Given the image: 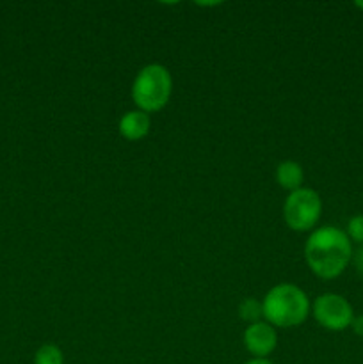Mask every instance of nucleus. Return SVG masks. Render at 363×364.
Here are the masks:
<instances>
[{"mask_svg":"<svg viewBox=\"0 0 363 364\" xmlns=\"http://www.w3.org/2000/svg\"><path fill=\"white\" fill-rule=\"evenodd\" d=\"M354 6L358 7V9H362V11H363V0H356V2H354Z\"/></svg>","mask_w":363,"mask_h":364,"instance_id":"2eb2a0df","label":"nucleus"},{"mask_svg":"<svg viewBox=\"0 0 363 364\" xmlns=\"http://www.w3.org/2000/svg\"><path fill=\"white\" fill-rule=\"evenodd\" d=\"M313 318L320 327L333 333L349 329L354 320V309L345 297L338 294H322L312 304Z\"/></svg>","mask_w":363,"mask_h":364,"instance_id":"39448f33","label":"nucleus"},{"mask_svg":"<svg viewBox=\"0 0 363 364\" xmlns=\"http://www.w3.org/2000/svg\"><path fill=\"white\" fill-rule=\"evenodd\" d=\"M238 316H241L244 322H248L249 326L256 322H262V320H260L263 318L262 302L256 301V299H244V301L238 304Z\"/></svg>","mask_w":363,"mask_h":364,"instance_id":"1a4fd4ad","label":"nucleus"},{"mask_svg":"<svg viewBox=\"0 0 363 364\" xmlns=\"http://www.w3.org/2000/svg\"><path fill=\"white\" fill-rule=\"evenodd\" d=\"M120 135L127 141H141L146 135L149 134V128H152V117L149 114L142 112V110L135 109L130 112L123 114V117L120 119Z\"/></svg>","mask_w":363,"mask_h":364,"instance_id":"0eeeda50","label":"nucleus"},{"mask_svg":"<svg viewBox=\"0 0 363 364\" xmlns=\"http://www.w3.org/2000/svg\"><path fill=\"white\" fill-rule=\"evenodd\" d=\"M263 318L273 327L290 329L306 322L310 315V299L292 283H281L270 288L262 301Z\"/></svg>","mask_w":363,"mask_h":364,"instance_id":"f03ea898","label":"nucleus"},{"mask_svg":"<svg viewBox=\"0 0 363 364\" xmlns=\"http://www.w3.org/2000/svg\"><path fill=\"white\" fill-rule=\"evenodd\" d=\"M173 92V78L162 64H148L142 68L132 84V100L135 107L146 114L162 110L169 103Z\"/></svg>","mask_w":363,"mask_h":364,"instance_id":"7ed1b4c3","label":"nucleus"},{"mask_svg":"<svg viewBox=\"0 0 363 364\" xmlns=\"http://www.w3.org/2000/svg\"><path fill=\"white\" fill-rule=\"evenodd\" d=\"M322 213V199L312 188H298L285 199L283 219L292 231L305 233L317 226Z\"/></svg>","mask_w":363,"mask_h":364,"instance_id":"20e7f679","label":"nucleus"},{"mask_svg":"<svg viewBox=\"0 0 363 364\" xmlns=\"http://www.w3.org/2000/svg\"><path fill=\"white\" fill-rule=\"evenodd\" d=\"M244 345L253 358H267L278 345V334L270 323L256 322L244 331Z\"/></svg>","mask_w":363,"mask_h":364,"instance_id":"423d86ee","label":"nucleus"},{"mask_svg":"<svg viewBox=\"0 0 363 364\" xmlns=\"http://www.w3.org/2000/svg\"><path fill=\"white\" fill-rule=\"evenodd\" d=\"M352 242L345 231L322 226L310 233L305 244V262L320 279H337L352 262Z\"/></svg>","mask_w":363,"mask_h":364,"instance_id":"f257e3e1","label":"nucleus"},{"mask_svg":"<svg viewBox=\"0 0 363 364\" xmlns=\"http://www.w3.org/2000/svg\"><path fill=\"white\" fill-rule=\"evenodd\" d=\"M352 263H354L356 272L363 277V245H359V247L352 252Z\"/></svg>","mask_w":363,"mask_h":364,"instance_id":"f8f14e48","label":"nucleus"},{"mask_svg":"<svg viewBox=\"0 0 363 364\" xmlns=\"http://www.w3.org/2000/svg\"><path fill=\"white\" fill-rule=\"evenodd\" d=\"M276 181L281 188L288 192L301 188L302 181H305V171H302L301 164L294 162V160H285V162L278 164Z\"/></svg>","mask_w":363,"mask_h":364,"instance_id":"6e6552de","label":"nucleus"},{"mask_svg":"<svg viewBox=\"0 0 363 364\" xmlns=\"http://www.w3.org/2000/svg\"><path fill=\"white\" fill-rule=\"evenodd\" d=\"M246 364H274V363L269 361L267 358H253V359H249Z\"/></svg>","mask_w":363,"mask_h":364,"instance_id":"4468645a","label":"nucleus"},{"mask_svg":"<svg viewBox=\"0 0 363 364\" xmlns=\"http://www.w3.org/2000/svg\"><path fill=\"white\" fill-rule=\"evenodd\" d=\"M345 235H347V238L351 242L363 245V213L349 219L347 228H345Z\"/></svg>","mask_w":363,"mask_h":364,"instance_id":"9b49d317","label":"nucleus"},{"mask_svg":"<svg viewBox=\"0 0 363 364\" xmlns=\"http://www.w3.org/2000/svg\"><path fill=\"white\" fill-rule=\"evenodd\" d=\"M34 364H64V354L57 345L46 343L38 348L34 355Z\"/></svg>","mask_w":363,"mask_h":364,"instance_id":"9d476101","label":"nucleus"},{"mask_svg":"<svg viewBox=\"0 0 363 364\" xmlns=\"http://www.w3.org/2000/svg\"><path fill=\"white\" fill-rule=\"evenodd\" d=\"M351 329L354 331L356 336L363 338V315L354 316V320H352V323H351Z\"/></svg>","mask_w":363,"mask_h":364,"instance_id":"ddd939ff","label":"nucleus"}]
</instances>
